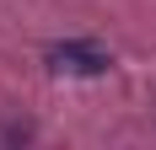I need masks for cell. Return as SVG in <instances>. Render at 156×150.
<instances>
[{
	"label": "cell",
	"instance_id": "obj_1",
	"mask_svg": "<svg viewBox=\"0 0 156 150\" xmlns=\"http://www.w3.org/2000/svg\"><path fill=\"white\" fill-rule=\"evenodd\" d=\"M108 64H113L108 48L86 43V38H65V43L48 48V70H59V75H102Z\"/></svg>",
	"mask_w": 156,
	"mask_h": 150
}]
</instances>
